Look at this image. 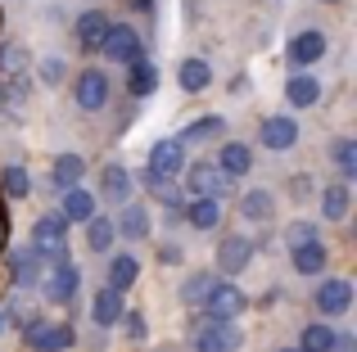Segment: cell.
<instances>
[{
    "label": "cell",
    "mask_w": 357,
    "mask_h": 352,
    "mask_svg": "<svg viewBox=\"0 0 357 352\" xmlns=\"http://www.w3.org/2000/svg\"><path fill=\"white\" fill-rule=\"evenodd\" d=\"M154 81H158L154 63H149V59H131V95H149Z\"/></svg>",
    "instance_id": "obj_26"
},
{
    "label": "cell",
    "mask_w": 357,
    "mask_h": 352,
    "mask_svg": "<svg viewBox=\"0 0 357 352\" xmlns=\"http://www.w3.org/2000/svg\"><path fill=\"white\" fill-rule=\"evenodd\" d=\"M176 81H181L185 90H204V86L213 81V68H208L204 59H185V63H181V72H176Z\"/></svg>",
    "instance_id": "obj_23"
},
{
    "label": "cell",
    "mask_w": 357,
    "mask_h": 352,
    "mask_svg": "<svg viewBox=\"0 0 357 352\" xmlns=\"http://www.w3.org/2000/svg\"><path fill=\"white\" fill-rule=\"evenodd\" d=\"M204 307H208V317H213V321H236L240 312L249 307V298H244L236 285L213 280V294H208V303H204Z\"/></svg>",
    "instance_id": "obj_2"
},
{
    "label": "cell",
    "mask_w": 357,
    "mask_h": 352,
    "mask_svg": "<svg viewBox=\"0 0 357 352\" xmlns=\"http://www.w3.org/2000/svg\"><path fill=\"white\" fill-rule=\"evenodd\" d=\"M326 54V36L321 32H298L294 41H289V59L294 63H317Z\"/></svg>",
    "instance_id": "obj_12"
},
{
    "label": "cell",
    "mask_w": 357,
    "mask_h": 352,
    "mask_svg": "<svg viewBox=\"0 0 357 352\" xmlns=\"http://www.w3.org/2000/svg\"><path fill=\"white\" fill-rule=\"evenodd\" d=\"M231 181H236V176H227L222 168H213V163H199V168L190 172V190L199 194V199H222V194L231 190Z\"/></svg>",
    "instance_id": "obj_3"
},
{
    "label": "cell",
    "mask_w": 357,
    "mask_h": 352,
    "mask_svg": "<svg viewBox=\"0 0 357 352\" xmlns=\"http://www.w3.org/2000/svg\"><path fill=\"white\" fill-rule=\"evenodd\" d=\"M321 266H326V248L317 244V239H303V244H294V271L321 275Z\"/></svg>",
    "instance_id": "obj_14"
},
{
    "label": "cell",
    "mask_w": 357,
    "mask_h": 352,
    "mask_svg": "<svg viewBox=\"0 0 357 352\" xmlns=\"http://www.w3.org/2000/svg\"><path fill=\"white\" fill-rule=\"evenodd\" d=\"M321 212L331 221H340L344 212H349V185H344V181H335V185H326V190H321Z\"/></svg>",
    "instance_id": "obj_20"
},
{
    "label": "cell",
    "mask_w": 357,
    "mask_h": 352,
    "mask_svg": "<svg viewBox=\"0 0 357 352\" xmlns=\"http://www.w3.org/2000/svg\"><path fill=\"white\" fill-rule=\"evenodd\" d=\"M244 217H253V221H267V217H271V194H267V190H253V194H244Z\"/></svg>",
    "instance_id": "obj_32"
},
{
    "label": "cell",
    "mask_w": 357,
    "mask_h": 352,
    "mask_svg": "<svg viewBox=\"0 0 357 352\" xmlns=\"http://www.w3.org/2000/svg\"><path fill=\"white\" fill-rule=\"evenodd\" d=\"M280 352H298V348H280Z\"/></svg>",
    "instance_id": "obj_45"
},
{
    "label": "cell",
    "mask_w": 357,
    "mask_h": 352,
    "mask_svg": "<svg viewBox=\"0 0 357 352\" xmlns=\"http://www.w3.org/2000/svg\"><path fill=\"white\" fill-rule=\"evenodd\" d=\"M77 104L82 109H105L109 104V77L100 68H86L77 77Z\"/></svg>",
    "instance_id": "obj_8"
},
{
    "label": "cell",
    "mask_w": 357,
    "mask_h": 352,
    "mask_svg": "<svg viewBox=\"0 0 357 352\" xmlns=\"http://www.w3.org/2000/svg\"><path fill=\"white\" fill-rule=\"evenodd\" d=\"M27 344H32L36 352H63L73 348V326H27Z\"/></svg>",
    "instance_id": "obj_7"
},
{
    "label": "cell",
    "mask_w": 357,
    "mask_h": 352,
    "mask_svg": "<svg viewBox=\"0 0 357 352\" xmlns=\"http://www.w3.org/2000/svg\"><path fill=\"white\" fill-rule=\"evenodd\" d=\"M335 159H340V172L344 176H357V145L353 141H340V145H335Z\"/></svg>",
    "instance_id": "obj_35"
},
{
    "label": "cell",
    "mask_w": 357,
    "mask_h": 352,
    "mask_svg": "<svg viewBox=\"0 0 357 352\" xmlns=\"http://www.w3.org/2000/svg\"><path fill=\"white\" fill-rule=\"evenodd\" d=\"M82 172H86V163L77 159V154H63L59 163H54V181L63 185V190H77V181H82Z\"/></svg>",
    "instance_id": "obj_25"
},
{
    "label": "cell",
    "mask_w": 357,
    "mask_h": 352,
    "mask_svg": "<svg viewBox=\"0 0 357 352\" xmlns=\"http://www.w3.org/2000/svg\"><path fill=\"white\" fill-rule=\"evenodd\" d=\"M331 344H335L331 326H307L303 330V348H298V352H331Z\"/></svg>",
    "instance_id": "obj_31"
},
{
    "label": "cell",
    "mask_w": 357,
    "mask_h": 352,
    "mask_svg": "<svg viewBox=\"0 0 357 352\" xmlns=\"http://www.w3.org/2000/svg\"><path fill=\"white\" fill-rule=\"evenodd\" d=\"M91 312H96V326H100V330L114 326V321L122 317V294H118V289H100V294H96V307H91Z\"/></svg>",
    "instance_id": "obj_18"
},
{
    "label": "cell",
    "mask_w": 357,
    "mask_h": 352,
    "mask_svg": "<svg viewBox=\"0 0 357 352\" xmlns=\"http://www.w3.org/2000/svg\"><path fill=\"white\" fill-rule=\"evenodd\" d=\"M331 5H335V0H331Z\"/></svg>",
    "instance_id": "obj_46"
},
{
    "label": "cell",
    "mask_w": 357,
    "mask_h": 352,
    "mask_svg": "<svg viewBox=\"0 0 357 352\" xmlns=\"http://www.w3.org/2000/svg\"><path fill=\"white\" fill-rule=\"evenodd\" d=\"M185 168V141H158L149 154V172L154 176H176Z\"/></svg>",
    "instance_id": "obj_6"
},
{
    "label": "cell",
    "mask_w": 357,
    "mask_h": 352,
    "mask_svg": "<svg viewBox=\"0 0 357 352\" xmlns=\"http://www.w3.org/2000/svg\"><path fill=\"white\" fill-rule=\"evenodd\" d=\"M218 262H222V271H227V275L244 271V266H249V244H244V239H222Z\"/></svg>",
    "instance_id": "obj_17"
},
{
    "label": "cell",
    "mask_w": 357,
    "mask_h": 352,
    "mask_svg": "<svg viewBox=\"0 0 357 352\" xmlns=\"http://www.w3.org/2000/svg\"><path fill=\"white\" fill-rule=\"evenodd\" d=\"M195 348H199V352H236L240 348V330L231 326V321H213V326L199 330Z\"/></svg>",
    "instance_id": "obj_5"
},
{
    "label": "cell",
    "mask_w": 357,
    "mask_h": 352,
    "mask_svg": "<svg viewBox=\"0 0 357 352\" xmlns=\"http://www.w3.org/2000/svg\"><path fill=\"white\" fill-rule=\"evenodd\" d=\"M0 190L9 194V199H27V190H32V176L23 168H5L0 172Z\"/></svg>",
    "instance_id": "obj_28"
},
{
    "label": "cell",
    "mask_w": 357,
    "mask_h": 352,
    "mask_svg": "<svg viewBox=\"0 0 357 352\" xmlns=\"http://www.w3.org/2000/svg\"><path fill=\"white\" fill-rule=\"evenodd\" d=\"M5 99H9V90H5V81H0V104H5Z\"/></svg>",
    "instance_id": "obj_42"
},
{
    "label": "cell",
    "mask_w": 357,
    "mask_h": 352,
    "mask_svg": "<svg viewBox=\"0 0 357 352\" xmlns=\"http://www.w3.org/2000/svg\"><path fill=\"white\" fill-rule=\"evenodd\" d=\"M145 185H149V194H158L163 203H172V208L181 212V190L172 185V176H154V172H149V176H145Z\"/></svg>",
    "instance_id": "obj_30"
},
{
    "label": "cell",
    "mask_w": 357,
    "mask_h": 352,
    "mask_svg": "<svg viewBox=\"0 0 357 352\" xmlns=\"http://www.w3.org/2000/svg\"><path fill=\"white\" fill-rule=\"evenodd\" d=\"M0 330H5V312H0Z\"/></svg>",
    "instance_id": "obj_44"
},
{
    "label": "cell",
    "mask_w": 357,
    "mask_h": 352,
    "mask_svg": "<svg viewBox=\"0 0 357 352\" xmlns=\"http://www.w3.org/2000/svg\"><path fill=\"white\" fill-rule=\"evenodd\" d=\"M208 136H222V118H199L195 127L181 131V141H208Z\"/></svg>",
    "instance_id": "obj_34"
},
{
    "label": "cell",
    "mask_w": 357,
    "mask_h": 352,
    "mask_svg": "<svg viewBox=\"0 0 357 352\" xmlns=\"http://www.w3.org/2000/svg\"><path fill=\"white\" fill-rule=\"evenodd\" d=\"M331 352H357V344H353V339H335Z\"/></svg>",
    "instance_id": "obj_40"
},
{
    "label": "cell",
    "mask_w": 357,
    "mask_h": 352,
    "mask_svg": "<svg viewBox=\"0 0 357 352\" xmlns=\"http://www.w3.org/2000/svg\"><path fill=\"white\" fill-rule=\"evenodd\" d=\"M5 239H9V226H5V217H0V248H5Z\"/></svg>",
    "instance_id": "obj_41"
},
{
    "label": "cell",
    "mask_w": 357,
    "mask_h": 352,
    "mask_svg": "<svg viewBox=\"0 0 357 352\" xmlns=\"http://www.w3.org/2000/svg\"><path fill=\"white\" fill-rule=\"evenodd\" d=\"M185 221H190L195 230H213L222 221V203L218 199H195L190 208H185Z\"/></svg>",
    "instance_id": "obj_16"
},
{
    "label": "cell",
    "mask_w": 357,
    "mask_h": 352,
    "mask_svg": "<svg viewBox=\"0 0 357 352\" xmlns=\"http://www.w3.org/2000/svg\"><path fill=\"white\" fill-rule=\"evenodd\" d=\"M285 99H289V104H298V109H307V104H317V99H321V86H317L312 77H303V72H298V77H289Z\"/></svg>",
    "instance_id": "obj_19"
},
{
    "label": "cell",
    "mask_w": 357,
    "mask_h": 352,
    "mask_svg": "<svg viewBox=\"0 0 357 352\" xmlns=\"http://www.w3.org/2000/svg\"><path fill=\"white\" fill-rule=\"evenodd\" d=\"M136 275H140V266H136V257H114V266H109V289H118V294H127L131 285H136Z\"/></svg>",
    "instance_id": "obj_21"
},
{
    "label": "cell",
    "mask_w": 357,
    "mask_h": 352,
    "mask_svg": "<svg viewBox=\"0 0 357 352\" xmlns=\"http://www.w3.org/2000/svg\"><path fill=\"white\" fill-rule=\"evenodd\" d=\"M9 317H18V321H27V326H32V321H36V317H32V303H27V298H23V294H18V298H14V303H9Z\"/></svg>",
    "instance_id": "obj_36"
},
{
    "label": "cell",
    "mask_w": 357,
    "mask_h": 352,
    "mask_svg": "<svg viewBox=\"0 0 357 352\" xmlns=\"http://www.w3.org/2000/svg\"><path fill=\"white\" fill-rule=\"evenodd\" d=\"M100 50H105V59H140V32H131V27H109L105 41H100Z\"/></svg>",
    "instance_id": "obj_4"
},
{
    "label": "cell",
    "mask_w": 357,
    "mask_h": 352,
    "mask_svg": "<svg viewBox=\"0 0 357 352\" xmlns=\"http://www.w3.org/2000/svg\"><path fill=\"white\" fill-rule=\"evenodd\" d=\"M289 239H294V244H303V239H312V226H294V230H289Z\"/></svg>",
    "instance_id": "obj_39"
},
{
    "label": "cell",
    "mask_w": 357,
    "mask_h": 352,
    "mask_svg": "<svg viewBox=\"0 0 357 352\" xmlns=\"http://www.w3.org/2000/svg\"><path fill=\"white\" fill-rule=\"evenodd\" d=\"M86 244L96 248V253H105V248L114 244V221L109 217H91L86 221Z\"/></svg>",
    "instance_id": "obj_27"
},
{
    "label": "cell",
    "mask_w": 357,
    "mask_h": 352,
    "mask_svg": "<svg viewBox=\"0 0 357 352\" xmlns=\"http://www.w3.org/2000/svg\"><path fill=\"white\" fill-rule=\"evenodd\" d=\"M122 235H127V239H145L149 235V217L140 208H127V212H122Z\"/></svg>",
    "instance_id": "obj_33"
},
{
    "label": "cell",
    "mask_w": 357,
    "mask_h": 352,
    "mask_svg": "<svg viewBox=\"0 0 357 352\" xmlns=\"http://www.w3.org/2000/svg\"><path fill=\"white\" fill-rule=\"evenodd\" d=\"M41 77H45V81H59V77H63V63H59V59H45V63H41Z\"/></svg>",
    "instance_id": "obj_38"
},
{
    "label": "cell",
    "mask_w": 357,
    "mask_h": 352,
    "mask_svg": "<svg viewBox=\"0 0 357 352\" xmlns=\"http://www.w3.org/2000/svg\"><path fill=\"white\" fill-rule=\"evenodd\" d=\"M63 221H91L96 217V199L86 190H63Z\"/></svg>",
    "instance_id": "obj_15"
},
{
    "label": "cell",
    "mask_w": 357,
    "mask_h": 352,
    "mask_svg": "<svg viewBox=\"0 0 357 352\" xmlns=\"http://www.w3.org/2000/svg\"><path fill=\"white\" fill-rule=\"evenodd\" d=\"M353 303V285L349 280H326L321 289H317V307L326 312V317H340V312H349Z\"/></svg>",
    "instance_id": "obj_10"
},
{
    "label": "cell",
    "mask_w": 357,
    "mask_h": 352,
    "mask_svg": "<svg viewBox=\"0 0 357 352\" xmlns=\"http://www.w3.org/2000/svg\"><path fill=\"white\" fill-rule=\"evenodd\" d=\"M208 294H213V275H190L185 289H181V298H185V307H204Z\"/></svg>",
    "instance_id": "obj_29"
},
{
    "label": "cell",
    "mask_w": 357,
    "mask_h": 352,
    "mask_svg": "<svg viewBox=\"0 0 357 352\" xmlns=\"http://www.w3.org/2000/svg\"><path fill=\"white\" fill-rule=\"evenodd\" d=\"M222 172L227 176H244L253 168V154H249V145H227V150H222V163H218Z\"/></svg>",
    "instance_id": "obj_24"
},
{
    "label": "cell",
    "mask_w": 357,
    "mask_h": 352,
    "mask_svg": "<svg viewBox=\"0 0 357 352\" xmlns=\"http://www.w3.org/2000/svg\"><path fill=\"white\" fill-rule=\"evenodd\" d=\"M258 141L267 145V150H289V145L298 141L294 118H267V122H262V131H258Z\"/></svg>",
    "instance_id": "obj_11"
},
{
    "label": "cell",
    "mask_w": 357,
    "mask_h": 352,
    "mask_svg": "<svg viewBox=\"0 0 357 352\" xmlns=\"http://www.w3.org/2000/svg\"><path fill=\"white\" fill-rule=\"evenodd\" d=\"M77 266H68V262H54V271H50V280H45V298L50 303H68L73 294H77Z\"/></svg>",
    "instance_id": "obj_9"
},
{
    "label": "cell",
    "mask_w": 357,
    "mask_h": 352,
    "mask_svg": "<svg viewBox=\"0 0 357 352\" xmlns=\"http://www.w3.org/2000/svg\"><path fill=\"white\" fill-rule=\"evenodd\" d=\"M32 253L41 257V262H63V257H68V221H63L59 212H45L32 226Z\"/></svg>",
    "instance_id": "obj_1"
},
{
    "label": "cell",
    "mask_w": 357,
    "mask_h": 352,
    "mask_svg": "<svg viewBox=\"0 0 357 352\" xmlns=\"http://www.w3.org/2000/svg\"><path fill=\"white\" fill-rule=\"evenodd\" d=\"M105 32H109V18L100 14V9H91V14H82V18H77V41L86 45V50H100Z\"/></svg>",
    "instance_id": "obj_13"
},
{
    "label": "cell",
    "mask_w": 357,
    "mask_h": 352,
    "mask_svg": "<svg viewBox=\"0 0 357 352\" xmlns=\"http://www.w3.org/2000/svg\"><path fill=\"white\" fill-rule=\"evenodd\" d=\"M100 190H105V199L122 203V199L131 194V176H127V168H105V176H100Z\"/></svg>",
    "instance_id": "obj_22"
},
{
    "label": "cell",
    "mask_w": 357,
    "mask_h": 352,
    "mask_svg": "<svg viewBox=\"0 0 357 352\" xmlns=\"http://www.w3.org/2000/svg\"><path fill=\"white\" fill-rule=\"evenodd\" d=\"M131 5H140V9H149V0H131Z\"/></svg>",
    "instance_id": "obj_43"
},
{
    "label": "cell",
    "mask_w": 357,
    "mask_h": 352,
    "mask_svg": "<svg viewBox=\"0 0 357 352\" xmlns=\"http://www.w3.org/2000/svg\"><path fill=\"white\" fill-rule=\"evenodd\" d=\"M118 321H127L131 339H145V317H140V312H127V317H118Z\"/></svg>",
    "instance_id": "obj_37"
}]
</instances>
